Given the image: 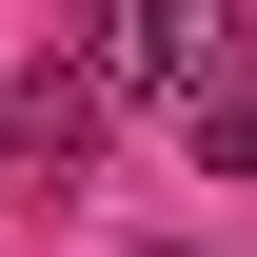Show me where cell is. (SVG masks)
Masks as SVG:
<instances>
[{
    "instance_id": "obj_3",
    "label": "cell",
    "mask_w": 257,
    "mask_h": 257,
    "mask_svg": "<svg viewBox=\"0 0 257 257\" xmlns=\"http://www.w3.org/2000/svg\"><path fill=\"white\" fill-rule=\"evenodd\" d=\"M198 159H218V178H257V99H237V79L198 99Z\"/></svg>"
},
{
    "instance_id": "obj_2",
    "label": "cell",
    "mask_w": 257,
    "mask_h": 257,
    "mask_svg": "<svg viewBox=\"0 0 257 257\" xmlns=\"http://www.w3.org/2000/svg\"><path fill=\"white\" fill-rule=\"evenodd\" d=\"M99 119H119V79H99V60H20L0 159H20V178H79V159H99Z\"/></svg>"
},
{
    "instance_id": "obj_1",
    "label": "cell",
    "mask_w": 257,
    "mask_h": 257,
    "mask_svg": "<svg viewBox=\"0 0 257 257\" xmlns=\"http://www.w3.org/2000/svg\"><path fill=\"white\" fill-rule=\"evenodd\" d=\"M79 60L119 79V99H139V79H159V99H218V79H237V0H99Z\"/></svg>"
}]
</instances>
